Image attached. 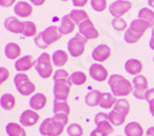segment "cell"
Listing matches in <instances>:
<instances>
[{
	"mask_svg": "<svg viewBox=\"0 0 154 136\" xmlns=\"http://www.w3.org/2000/svg\"><path fill=\"white\" fill-rule=\"evenodd\" d=\"M119 136H121V135H119Z\"/></svg>",
	"mask_w": 154,
	"mask_h": 136,
	"instance_id": "obj_53",
	"label": "cell"
},
{
	"mask_svg": "<svg viewBox=\"0 0 154 136\" xmlns=\"http://www.w3.org/2000/svg\"><path fill=\"white\" fill-rule=\"evenodd\" d=\"M117 100L112 93L110 92H104L102 93V97H101V102H100V107L102 109H111L115 107L116 104Z\"/></svg>",
	"mask_w": 154,
	"mask_h": 136,
	"instance_id": "obj_28",
	"label": "cell"
},
{
	"mask_svg": "<svg viewBox=\"0 0 154 136\" xmlns=\"http://www.w3.org/2000/svg\"><path fill=\"white\" fill-rule=\"evenodd\" d=\"M153 63H154V56H153Z\"/></svg>",
	"mask_w": 154,
	"mask_h": 136,
	"instance_id": "obj_52",
	"label": "cell"
},
{
	"mask_svg": "<svg viewBox=\"0 0 154 136\" xmlns=\"http://www.w3.org/2000/svg\"><path fill=\"white\" fill-rule=\"evenodd\" d=\"M90 136H107V135H106L104 131H101L100 129L96 128V129H94V130L90 132Z\"/></svg>",
	"mask_w": 154,
	"mask_h": 136,
	"instance_id": "obj_46",
	"label": "cell"
},
{
	"mask_svg": "<svg viewBox=\"0 0 154 136\" xmlns=\"http://www.w3.org/2000/svg\"><path fill=\"white\" fill-rule=\"evenodd\" d=\"M35 69L37 74L42 79H48L53 75V63H52V56L48 53H42L35 60Z\"/></svg>",
	"mask_w": 154,
	"mask_h": 136,
	"instance_id": "obj_3",
	"label": "cell"
},
{
	"mask_svg": "<svg viewBox=\"0 0 154 136\" xmlns=\"http://www.w3.org/2000/svg\"><path fill=\"white\" fill-rule=\"evenodd\" d=\"M0 106L4 110H12L16 106V98L11 93H4L0 98Z\"/></svg>",
	"mask_w": 154,
	"mask_h": 136,
	"instance_id": "obj_27",
	"label": "cell"
},
{
	"mask_svg": "<svg viewBox=\"0 0 154 136\" xmlns=\"http://www.w3.org/2000/svg\"><path fill=\"white\" fill-rule=\"evenodd\" d=\"M69 77H70V75L68 74L67 70L58 69L53 74V82H57V81H67V80H69Z\"/></svg>",
	"mask_w": 154,
	"mask_h": 136,
	"instance_id": "obj_38",
	"label": "cell"
},
{
	"mask_svg": "<svg viewBox=\"0 0 154 136\" xmlns=\"http://www.w3.org/2000/svg\"><path fill=\"white\" fill-rule=\"evenodd\" d=\"M41 37H42L45 44L47 47H49L51 44H53V43L59 41V38L62 37V33L59 32V27H57V26H49V27L45 28L41 32Z\"/></svg>",
	"mask_w": 154,
	"mask_h": 136,
	"instance_id": "obj_10",
	"label": "cell"
},
{
	"mask_svg": "<svg viewBox=\"0 0 154 136\" xmlns=\"http://www.w3.org/2000/svg\"><path fill=\"white\" fill-rule=\"evenodd\" d=\"M112 27L116 30L117 32H122V31H126L127 30V22L122 19V17H117V19H113L112 22Z\"/></svg>",
	"mask_w": 154,
	"mask_h": 136,
	"instance_id": "obj_39",
	"label": "cell"
},
{
	"mask_svg": "<svg viewBox=\"0 0 154 136\" xmlns=\"http://www.w3.org/2000/svg\"><path fill=\"white\" fill-rule=\"evenodd\" d=\"M138 19H142L144 21H147L152 28L154 27V11L149 7H143L138 11Z\"/></svg>",
	"mask_w": 154,
	"mask_h": 136,
	"instance_id": "obj_31",
	"label": "cell"
},
{
	"mask_svg": "<svg viewBox=\"0 0 154 136\" xmlns=\"http://www.w3.org/2000/svg\"><path fill=\"white\" fill-rule=\"evenodd\" d=\"M68 53L62 51V49H58V51H54L52 54V63L56 68H62L68 63Z\"/></svg>",
	"mask_w": 154,
	"mask_h": 136,
	"instance_id": "obj_24",
	"label": "cell"
},
{
	"mask_svg": "<svg viewBox=\"0 0 154 136\" xmlns=\"http://www.w3.org/2000/svg\"><path fill=\"white\" fill-rule=\"evenodd\" d=\"M70 82L69 80L67 81H57L53 85V96L54 101H62L66 102L67 98L69 97L70 93Z\"/></svg>",
	"mask_w": 154,
	"mask_h": 136,
	"instance_id": "obj_8",
	"label": "cell"
},
{
	"mask_svg": "<svg viewBox=\"0 0 154 136\" xmlns=\"http://www.w3.org/2000/svg\"><path fill=\"white\" fill-rule=\"evenodd\" d=\"M89 39H86L84 36H82L80 33L74 34L73 38H70L68 41L67 48H68V53L73 56V58H79L84 54L85 52V45L88 43Z\"/></svg>",
	"mask_w": 154,
	"mask_h": 136,
	"instance_id": "obj_5",
	"label": "cell"
},
{
	"mask_svg": "<svg viewBox=\"0 0 154 136\" xmlns=\"http://www.w3.org/2000/svg\"><path fill=\"white\" fill-rule=\"evenodd\" d=\"M147 3H148V6L154 9V0H147Z\"/></svg>",
	"mask_w": 154,
	"mask_h": 136,
	"instance_id": "obj_50",
	"label": "cell"
},
{
	"mask_svg": "<svg viewBox=\"0 0 154 136\" xmlns=\"http://www.w3.org/2000/svg\"><path fill=\"white\" fill-rule=\"evenodd\" d=\"M132 86H133V97H136L139 101L146 100V93L149 90L147 77L143 75L134 76L132 81Z\"/></svg>",
	"mask_w": 154,
	"mask_h": 136,
	"instance_id": "obj_6",
	"label": "cell"
},
{
	"mask_svg": "<svg viewBox=\"0 0 154 136\" xmlns=\"http://www.w3.org/2000/svg\"><path fill=\"white\" fill-rule=\"evenodd\" d=\"M142 37L140 36H138L137 33H134L133 31H131L130 28H127L126 31H125V36H123V39H125V42L126 43H128V44H133V43H137Z\"/></svg>",
	"mask_w": 154,
	"mask_h": 136,
	"instance_id": "obj_37",
	"label": "cell"
},
{
	"mask_svg": "<svg viewBox=\"0 0 154 136\" xmlns=\"http://www.w3.org/2000/svg\"><path fill=\"white\" fill-rule=\"evenodd\" d=\"M88 1L89 0H72L73 6H75V7H84L88 4Z\"/></svg>",
	"mask_w": 154,
	"mask_h": 136,
	"instance_id": "obj_44",
	"label": "cell"
},
{
	"mask_svg": "<svg viewBox=\"0 0 154 136\" xmlns=\"http://www.w3.org/2000/svg\"><path fill=\"white\" fill-rule=\"evenodd\" d=\"M30 3L32 5H35V6H41V5H43L46 3V0H30Z\"/></svg>",
	"mask_w": 154,
	"mask_h": 136,
	"instance_id": "obj_48",
	"label": "cell"
},
{
	"mask_svg": "<svg viewBox=\"0 0 154 136\" xmlns=\"http://www.w3.org/2000/svg\"><path fill=\"white\" fill-rule=\"evenodd\" d=\"M109 120H110V123L113 126H120V125H122L123 123L126 121V117L120 114V113H117L116 110L112 109L111 112L109 113Z\"/></svg>",
	"mask_w": 154,
	"mask_h": 136,
	"instance_id": "obj_34",
	"label": "cell"
},
{
	"mask_svg": "<svg viewBox=\"0 0 154 136\" xmlns=\"http://www.w3.org/2000/svg\"><path fill=\"white\" fill-rule=\"evenodd\" d=\"M35 44L38 47V48H41V49H46V48H48L46 44H45V42H43V39H42V37H41V33H38L36 37H35Z\"/></svg>",
	"mask_w": 154,
	"mask_h": 136,
	"instance_id": "obj_42",
	"label": "cell"
},
{
	"mask_svg": "<svg viewBox=\"0 0 154 136\" xmlns=\"http://www.w3.org/2000/svg\"><path fill=\"white\" fill-rule=\"evenodd\" d=\"M4 53H5V56L10 60H15V59H19L20 55H21V48L19 44L14 43V42H10L5 45V49H4Z\"/></svg>",
	"mask_w": 154,
	"mask_h": 136,
	"instance_id": "obj_22",
	"label": "cell"
},
{
	"mask_svg": "<svg viewBox=\"0 0 154 136\" xmlns=\"http://www.w3.org/2000/svg\"><path fill=\"white\" fill-rule=\"evenodd\" d=\"M148 102L149 106V113L152 114V117L154 118V88H149L146 93V100Z\"/></svg>",
	"mask_w": 154,
	"mask_h": 136,
	"instance_id": "obj_41",
	"label": "cell"
},
{
	"mask_svg": "<svg viewBox=\"0 0 154 136\" xmlns=\"http://www.w3.org/2000/svg\"><path fill=\"white\" fill-rule=\"evenodd\" d=\"M53 113L54 114H67L69 115L70 113V107L69 104L66 102H62V101H54L53 102Z\"/></svg>",
	"mask_w": 154,
	"mask_h": 136,
	"instance_id": "obj_33",
	"label": "cell"
},
{
	"mask_svg": "<svg viewBox=\"0 0 154 136\" xmlns=\"http://www.w3.org/2000/svg\"><path fill=\"white\" fill-rule=\"evenodd\" d=\"M14 12L16 16L26 19L32 14V5L27 1H17L14 5Z\"/></svg>",
	"mask_w": 154,
	"mask_h": 136,
	"instance_id": "obj_18",
	"label": "cell"
},
{
	"mask_svg": "<svg viewBox=\"0 0 154 136\" xmlns=\"http://www.w3.org/2000/svg\"><path fill=\"white\" fill-rule=\"evenodd\" d=\"M131 9H132V3L130 0H116L109 6V11L113 19L122 17Z\"/></svg>",
	"mask_w": 154,
	"mask_h": 136,
	"instance_id": "obj_7",
	"label": "cell"
},
{
	"mask_svg": "<svg viewBox=\"0 0 154 136\" xmlns=\"http://www.w3.org/2000/svg\"><path fill=\"white\" fill-rule=\"evenodd\" d=\"M149 48L152 51H154V27L152 28V36H150V39H149Z\"/></svg>",
	"mask_w": 154,
	"mask_h": 136,
	"instance_id": "obj_47",
	"label": "cell"
},
{
	"mask_svg": "<svg viewBox=\"0 0 154 136\" xmlns=\"http://www.w3.org/2000/svg\"><path fill=\"white\" fill-rule=\"evenodd\" d=\"M110 55H111V49L107 44H104V43L96 45L91 52L93 59L97 61V63H104V61H106L110 58Z\"/></svg>",
	"mask_w": 154,
	"mask_h": 136,
	"instance_id": "obj_13",
	"label": "cell"
},
{
	"mask_svg": "<svg viewBox=\"0 0 154 136\" xmlns=\"http://www.w3.org/2000/svg\"><path fill=\"white\" fill-rule=\"evenodd\" d=\"M14 85L16 87V91L21 96H33L36 91V85L30 80V77L25 72H19L14 77Z\"/></svg>",
	"mask_w": 154,
	"mask_h": 136,
	"instance_id": "obj_4",
	"label": "cell"
},
{
	"mask_svg": "<svg viewBox=\"0 0 154 136\" xmlns=\"http://www.w3.org/2000/svg\"><path fill=\"white\" fill-rule=\"evenodd\" d=\"M69 16H70V19L73 20V22H74L75 25H78V26H79L82 22H84L85 20L89 19L88 12H86L85 10H80V9H73V10L69 12Z\"/></svg>",
	"mask_w": 154,
	"mask_h": 136,
	"instance_id": "obj_29",
	"label": "cell"
},
{
	"mask_svg": "<svg viewBox=\"0 0 154 136\" xmlns=\"http://www.w3.org/2000/svg\"><path fill=\"white\" fill-rule=\"evenodd\" d=\"M37 32V27L35 22L32 21H25V25H23V31H22V36L23 37H36Z\"/></svg>",
	"mask_w": 154,
	"mask_h": 136,
	"instance_id": "obj_35",
	"label": "cell"
},
{
	"mask_svg": "<svg viewBox=\"0 0 154 136\" xmlns=\"http://www.w3.org/2000/svg\"><path fill=\"white\" fill-rule=\"evenodd\" d=\"M90 5L94 11L102 12L107 7V1L106 0H90Z\"/></svg>",
	"mask_w": 154,
	"mask_h": 136,
	"instance_id": "obj_40",
	"label": "cell"
},
{
	"mask_svg": "<svg viewBox=\"0 0 154 136\" xmlns=\"http://www.w3.org/2000/svg\"><path fill=\"white\" fill-rule=\"evenodd\" d=\"M152 26L147 22V21H144V20H142V19H134L132 22H131V25H130V28L131 31H133L134 33H137L138 36H140L142 37L146 32H147V30L148 28H150Z\"/></svg>",
	"mask_w": 154,
	"mask_h": 136,
	"instance_id": "obj_20",
	"label": "cell"
},
{
	"mask_svg": "<svg viewBox=\"0 0 154 136\" xmlns=\"http://www.w3.org/2000/svg\"><path fill=\"white\" fill-rule=\"evenodd\" d=\"M62 1H68V0H62Z\"/></svg>",
	"mask_w": 154,
	"mask_h": 136,
	"instance_id": "obj_51",
	"label": "cell"
},
{
	"mask_svg": "<svg viewBox=\"0 0 154 136\" xmlns=\"http://www.w3.org/2000/svg\"><path fill=\"white\" fill-rule=\"evenodd\" d=\"M35 66V60L31 55H25L22 58H19L15 61V69L19 72H25L29 71Z\"/></svg>",
	"mask_w": 154,
	"mask_h": 136,
	"instance_id": "obj_17",
	"label": "cell"
},
{
	"mask_svg": "<svg viewBox=\"0 0 154 136\" xmlns=\"http://www.w3.org/2000/svg\"><path fill=\"white\" fill-rule=\"evenodd\" d=\"M89 75L90 77L97 82H104L106 80H109V72L107 69L104 68V65H101L100 63L97 64H93L90 68H89Z\"/></svg>",
	"mask_w": 154,
	"mask_h": 136,
	"instance_id": "obj_12",
	"label": "cell"
},
{
	"mask_svg": "<svg viewBox=\"0 0 154 136\" xmlns=\"http://www.w3.org/2000/svg\"><path fill=\"white\" fill-rule=\"evenodd\" d=\"M23 25L25 22L20 21L17 17L15 16H9L5 19L4 21V27L6 31L11 32V33H16V34H22L23 31Z\"/></svg>",
	"mask_w": 154,
	"mask_h": 136,
	"instance_id": "obj_15",
	"label": "cell"
},
{
	"mask_svg": "<svg viewBox=\"0 0 154 136\" xmlns=\"http://www.w3.org/2000/svg\"><path fill=\"white\" fill-rule=\"evenodd\" d=\"M125 135L126 136H144V131L139 123L131 121L125 126Z\"/></svg>",
	"mask_w": 154,
	"mask_h": 136,
	"instance_id": "obj_23",
	"label": "cell"
},
{
	"mask_svg": "<svg viewBox=\"0 0 154 136\" xmlns=\"http://www.w3.org/2000/svg\"><path fill=\"white\" fill-rule=\"evenodd\" d=\"M16 3V0H0V6L2 7H10Z\"/></svg>",
	"mask_w": 154,
	"mask_h": 136,
	"instance_id": "obj_45",
	"label": "cell"
},
{
	"mask_svg": "<svg viewBox=\"0 0 154 136\" xmlns=\"http://www.w3.org/2000/svg\"><path fill=\"white\" fill-rule=\"evenodd\" d=\"M109 87L111 90V93L115 97H126L128 94L133 93V86L132 82L125 79L122 75L119 74H112L107 80Z\"/></svg>",
	"mask_w": 154,
	"mask_h": 136,
	"instance_id": "obj_2",
	"label": "cell"
},
{
	"mask_svg": "<svg viewBox=\"0 0 154 136\" xmlns=\"http://www.w3.org/2000/svg\"><path fill=\"white\" fill-rule=\"evenodd\" d=\"M38 120H40V115L33 109L23 110L20 115V124L22 126H33L38 123Z\"/></svg>",
	"mask_w": 154,
	"mask_h": 136,
	"instance_id": "obj_14",
	"label": "cell"
},
{
	"mask_svg": "<svg viewBox=\"0 0 154 136\" xmlns=\"http://www.w3.org/2000/svg\"><path fill=\"white\" fill-rule=\"evenodd\" d=\"M125 70L127 74L133 76H138L140 75V72L143 70V64L142 61L138 59H128L125 63Z\"/></svg>",
	"mask_w": 154,
	"mask_h": 136,
	"instance_id": "obj_16",
	"label": "cell"
},
{
	"mask_svg": "<svg viewBox=\"0 0 154 136\" xmlns=\"http://www.w3.org/2000/svg\"><path fill=\"white\" fill-rule=\"evenodd\" d=\"M5 132L8 136H27L23 126L17 123H8L5 126Z\"/></svg>",
	"mask_w": 154,
	"mask_h": 136,
	"instance_id": "obj_25",
	"label": "cell"
},
{
	"mask_svg": "<svg viewBox=\"0 0 154 136\" xmlns=\"http://www.w3.org/2000/svg\"><path fill=\"white\" fill-rule=\"evenodd\" d=\"M95 125L97 129H100L101 131H104L106 135H111L113 132V125L109 120V114L104 113V112H99L95 115Z\"/></svg>",
	"mask_w": 154,
	"mask_h": 136,
	"instance_id": "obj_11",
	"label": "cell"
},
{
	"mask_svg": "<svg viewBox=\"0 0 154 136\" xmlns=\"http://www.w3.org/2000/svg\"><path fill=\"white\" fill-rule=\"evenodd\" d=\"M9 79V70L4 66L0 68V82L4 83L6 80Z\"/></svg>",
	"mask_w": 154,
	"mask_h": 136,
	"instance_id": "obj_43",
	"label": "cell"
},
{
	"mask_svg": "<svg viewBox=\"0 0 154 136\" xmlns=\"http://www.w3.org/2000/svg\"><path fill=\"white\" fill-rule=\"evenodd\" d=\"M74 28H75V23L70 19L69 14L68 15H64L60 19V26H59V32L62 33V36L70 34L74 31Z\"/></svg>",
	"mask_w": 154,
	"mask_h": 136,
	"instance_id": "obj_21",
	"label": "cell"
},
{
	"mask_svg": "<svg viewBox=\"0 0 154 136\" xmlns=\"http://www.w3.org/2000/svg\"><path fill=\"white\" fill-rule=\"evenodd\" d=\"M113 110H116L117 113L127 117L128 113H130V102H128L126 98H120V100H117L116 104H115Z\"/></svg>",
	"mask_w": 154,
	"mask_h": 136,
	"instance_id": "obj_30",
	"label": "cell"
},
{
	"mask_svg": "<svg viewBox=\"0 0 154 136\" xmlns=\"http://www.w3.org/2000/svg\"><path fill=\"white\" fill-rule=\"evenodd\" d=\"M147 136H154V126H152L147 130Z\"/></svg>",
	"mask_w": 154,
	"mask_h": 136,
	"instance_id": "obj_49",
	"label": "cell"
},
{
	"mask_svg": "<svg viewBox=\"0 0 154 136\" xmlns=\"http://www.w3.org/2000/svg\"><path fill=\"white\" fill-rule=\"evenodd\" d=\"M67 134L69 136H83L84 130H83L82 125L78 124V123H72V124L67 128Z\"/></svg>",
	"mask_w": 154,
	"mask_h": 136,
	"instance_id": "obj_36",
	"label": "cell"
},
{
	"mask_svg": "<svg viewBox=\"0 0 154 136\" xmlns=\"http://www.w3.org/2000/svg\"><path fill=\"white\" fill-rule=\"evenodd\" d=\"M86 75L83 71H74L73 74H70V77H69V82L70 85L74 86H82L86 82Z\"/></svg>",
	"mask_w": 154,
	"mask_h": 136,
	"instance_id": "obj_32",
	"label": "cell"
},
{
	"mask_svg": "<svg viewBox=\"0 0 154 136\" xmlns=\"http://www.w3.org/2000/svg\"><path fill=\"white\" fill-rule=\"evenodd\" d=\"M146 136H147V135H146Z\"/></svg>",
	"mask_w": 154,
	"mask_h": 136,
	"instance_id": "obj_54",
	"label": "cell"
},
{
	"mask_svg": "<svg viewBox=\"0 0 154 136\" xmlns=\"http://www.w3.org/2000/svg\"><path fill=\"white\" fill-rule=\"evenodd\" d=\"M46 104H47V97L43 93H35L29 101L30 108L36 110V112L37 110L43 109L46 107Z\"/></svg>",
	"mask_w": 154,
	"mask_h": 136,
	"instance_id": "obj_19",
	"label": "cell"
},
{
	"mask_svg": "<svg viewBox=\"0 0 154 136\" xmlns=\"http://www.w3.org/2000/svg\"><path fill=\"white\" fill-rule=\"evenodd\" d=\"M69 117L67 114H54L52 118H46L40 125L41 136H59L68 124Z\"/></svg>",
	"mask_w": 154,
	"mask_h": 136,
	"instance_id": "obj_1",
	"label": "cell"
},
{
	"mask_svg": "<svg viewBox=\"0 0 154 136\" xmlns=\"http://www.w3.org/2000/svg\"><path fill=\"white\" fill-rule=\"evenodd\" d=\"M78 33L84 36L86 39H96L99 37V31L95 28L94 23L90 19L85 20L78 26Z\"/></svg>",
	"mask_w": 154,
	"mask_h": 136,
	"instance_id": "obj_9",
	"label": "cell"
},
{
	"mask_svg": "<svg viewBox=\"0 0 154 136\" xmlns=\"http://www.w3.org/2000/svg\"><path fill=\"white\" fill-rule=\"evenodd\" d=\"M101 97H102V93L99 90H91V91H89L86 93V96H85V104L89 106V107L100 106Z\"/></svg>",
	"mask_w": 154,
	"mask_h": 136,
	"instance_id": "obj_26",
	"label": "cell"
}]
</instances>
